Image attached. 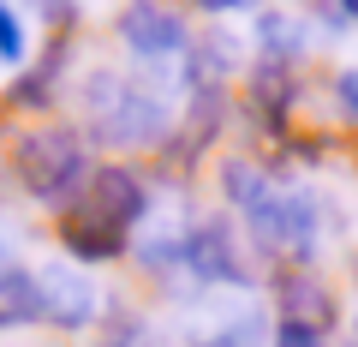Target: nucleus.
Returning a JSON list of instances; mask_svg holds the SVG:
<instances>
[{
  "label": "nucleus",
  "instance_id": "obj_1",
  "mask_svg": "<svg viewBox=\"0 0 358 347\" xmlns=\"http://www.w3.org/2000/svg\"><path fill=\"white\" fill-rule=\"evenodd\" d=\"M90 114L108 144H162L167 138V102L143 84H126L120 72L90 78Z\"/></svg>",
  "mask_w": 358,
  "mask_h": 347
},
{
  "label": "nucleus",
  "instance_id": "obj_2",
  "mask_svg": "<svg viewBox=\"0 0 358 347\" xmlns=\"http://www.w3.org/2000/svg\"><path fill=\"white\" fill-rule=\"evenodd\" d=\"M18 180L36 198H66L78 180H84V144L66 126H42L18 138Z\"/></svg>",
  "mask_w": 358,
  "mask_h": 347
},
{
  "label": "nucleus",
  "instance_id": "obj_3",
  "mask_svg": "<svg viewBox=\"0 0 358 347\" xmlns=\"http://www.w3.org/2000/svg\"><path fill=\"white\" fill-rule=\"evenodd\" d=\"M120 36H126V48H138L143 60L185 54V25H179V13H167L162 0H131L126 13H120Z\"/></svg>",
  "mask_w": 358,
  "mask_h": 347
},
{
  "label": "nucleus",
  "instance_id": "obj_4",
  "mask_svg": "<svg viewBox=\"0 0 358 347\" xmlns=\"http://www.w3.org/2000/svg\"><path fill=\"white\" fill-rule=\"evenodd\" d=\"M42 282V318L66 323V329H84L96 311H102V294H96V282H90L84 270H66V264H48V270L36 275Z\"/></svg>",
  "mask_w": 358,
  "mask_h": 347
},
{
  "label": "nucleus",
  "instance_id": "obj_5",
  "mask_svg": "<svg viewBox=\"0 0 358 347\" xmlns=\"http://www.w3.org/2000/svg\"><path fill=\"white\" fill-rule=\"evenodd\" d=\"M185 264H192L203 282H227V287H245V264L233 252V233L221 222H203V228L185 233Z\"/></svg>",
  "mask_w": 358,
  "mask_h": 347
},
{
  "label": "nucleus",
  "instance_id": "obj_6",
  "mask_svg": "<svg viewBox=\"0 0 358 347\" xmlns=\"http://www.w3.org/2000/svg\"><path fill=\"white\" fill-rule=\"evenodd\" d=\"M90 204H96V216H102V222L131 228V222L150 210V198H143V186H138L131 168H108V174H96V186H90Z\"/></svg>",
  "mask_w": 358,
  "mask_h": 347
},
{
  "label": "nucleus",
  "instance_id": "obj_7",
  "mask_svg": "<svg viewBox=\"0 0 358 347\" xmlns=\"http://www.w3.org/2000/svg\"><path fill=\"white\" fill-rule=\"evenodd\" d=\"M257 48L268 54V60L275 66H287V60H299V54H305V18H293V13H257Z\"/></svg>",
  "mask_w": 358,
  "mask_h": 347
},
{
  "label": "nucleus",
  "instance_id": "obj_8",
  "mask_svg": "<svg viewBox=\"0 0 358 347\" xmlns=\"http://www.w3.org/2000/svg\"><path fill=\"white\" fill-rule=\"evenodd\" d=\"M30 318H42V282L24 275L18 264H6V270H0V329L30 323Z\"/></svg>",
  "mask_w": 358,
  "mask_h": 347
},
{
  "label": "nucleus",
  "instance_id": "obj_9",
  "mask_svg": "<svg viewBox=\"0 0 358 347\" xmlns=\"http://www.w3.org/2000/svg\"><path fill=\"white\" fill-rule=\"evenodd\" d=\"M317 245V204L310 192H287V210H281V252L305 257Z\"/></svg>",
  "mask_w": 358,
  "mask_h": 347
},
{
  "label": "nucleus",
  "instance_id": "obj_10",
  "mask_svg": "<svg viewBox=\"0 0 358 347\" xmlns=\"http://www.w3.org/2000/svg\"><path fill=\"white\" fill-rule=\"evenodd\" d=\"M221 180H227V198H233L239 210H257L268 192H275V186H268V174H263V168H251V162H227V174H221Z\"/></svg>",
  "mask_w": 358,
  "mask_h": 347
},
{
  "label": "nucleus",
  "instance_id": "obj_11",
  "mask_svg": "<svg viewBox=\"0 0 358 347\" xmlns=\"http://www.w3.org/2000/svg\"><path fill=\"white\" fill-rule=\"evenodd\" d=\"M233 60H239V42L233 36H203V48H197V60H192V78L197 84H215Z\"/></svg>",
  "mask_w": 358,
  "mask_h": 347
},
{
  "label": "nucleus",
  "instance_id": "obj_12",
  "mask_svg": "<svg viewBox=\"0 0 358 347\" xmlns=\"http://www.w3.org/2000/svg\"><path fill=\"white\" fill-rule=\"evenodd\" d=\"M60 233H66V245L84 252V257H108V252L120 245V228H90L84 216H78V222H60Z\"/></svg>",
  "mask_w": 358,
  "mask_h": 347
},
{
  "label": "nucleus",
  "instance_id": "obj_13",
  "mask_svg": "<svg viewBox=\"0 0 358 347\" xmlns=\"http://www.w3.org/2000/svg\"><path fill=\"white\" fill-rule=\"evenodd\" d=\"M287 311H293L299 329H305V323H322L329 318V294H322L317 282H287Z\"/></svg>",
  "mask_w": 358,
  "mask_h": 347
},
{
  "label": "nucleus",
  "instance_id": "obj_14",
  "mask_svg": "<svg viewBox=\"0 0 358 347\" xmlns=\"http://www.w3.org/2000/svg\"><path fill=\"white\" fill-rule=\"evenodd\" d=\"M0 60L6 66H18L24 60V25H18V13L0 0Z\"/></svg>",
  "mask_w": 358,
  "mask_h": 347
},
{
  "label": "nucleus",
  "instance_id": "obj_15",
  "mask_svg": "<svg viewBox=\"0 0 358 347\" xmlns=\"http://www.w3.org/2000/svg\"><path fill=\"white\" fill-rule=\"evenodd\" d=\"M334 90H341V102L358 114V66H352V72H341V84H334Z\"/></svg>",
  "mask_w": 358,
  "mask_h": 347
},
{
  "label": "nucleus",
  "instance_id": "obj_16",
  "mask_svg": "<svg viewBox=\"0 0 358 347\" xmlns=\"http://www.w3.org/2000/svg\"><path fill=\"white\" fill-rule=\"evenodd\" d=\"M281 347H317V335H305L299 323H287V335H281Z\"/></svg>",
  "mask_w": 358,
  "mask_h": 347
},
{
  "label": "nucleus",
  "instance_id": "obj_17",
  "mask_svg": "<svg viewBox=\"0 0 358 347\" xmlns=\"http://www.w3.org/2000/svg\"><path fill=\"white\" fill-rule=\"evenodd\" d=\"M197 6H209V13H233V6H245V0H197Z\"/></svg>",
  "mask_w": 358,
  "mask_h": 347
},
{
  "label": "nucleus",
  "instance_id": "obj_18",
  "mask_svg": "<svg viewBox=\"0 0 358 347\" xmlns=\"http://www.w3.org/2000/svg\"><path fill=\"white\" fill-rule=\"evenodd\" d=\"M197 347H239V341H233V335L221 329V335H209V341H197Z\"/></svg>",
  "mask_w": 358,
  "mask_h": 347
},
{
  "label": "nucleus",
  "instance_id": "obj_19",
  "mask_svg": "<svg viewBox=\"0 0 358 347\" xmlns=\"http://www.w3.org/2000/svg\"><path fill=\"white\" fill-rule=\"evenodd\" d=\"M341 6H346V13H358V0H341Z\"/></svg>",
  "mask_w": 358,
  "mask_h": 347
},
{
  "label": "nucleus",
  "instance_id": "obj_20",
  "mask_svg": "<svg viewBox=\"0 0 358 347\" xmlns=\"http://www.w3.org/2000/svg\"><path fill=\"white\" fill-rule=\"evenodd\" d=\"M352 329H358V311H352Z\"/></svg>",
  "mask_w": 358,
  "mask_h": 347
}]
</instances>
